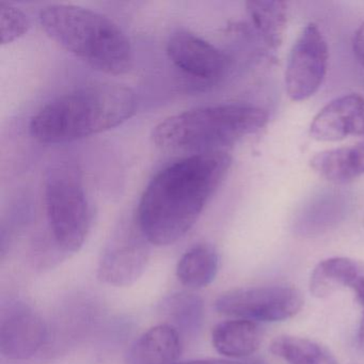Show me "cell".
Masks as SVG:
<instances>
[{"mask_svg": "<svg viewBox=\"0 0 364 364\" xmlns=\"http://www.w3.org/2000/svg\"><path fill=\"white\" fill-rule=\"evenodd\" d=\"M232 165L225 151L201 153L164 168L142 193L137 227L150 244L169 246L186 235Z\"/></svg>", "mask_w": 364, "mask_h": 364, "instance_id": "cell-1", "label": "cell"}, {"mask_svg": "<svg viewBox=\"0 0 364 364\" xmlns=\"http://www.w3.org/2000/svg\"><path fill=\"white\" fill-rule=\"evenodd\" d=\"M137 108L133 89L100 82L59 95L42 106L29 124L40 144H59L90 137L131 119Z\"/></svg>", "mask_w": 364, "mask_h": 364, "instance_id": "cell-2", "label": "cell"}, {"mask_svg": "<svg viewBox=\"0 0 364 364\" xmlns=\"http://www.w3.org/2000/svg\"><path fill=\"white\" fill-rule=\"evenodd\" d=\"M39 21L50 39L93 69L109 75L133 69L131 42L107 16L78 6L50 5L41 10Z\"/></svg>", "mask_w": 364, "mask_h": 364, "instance_id": "cell-3", "label": "cell"}, {"mask_svg": "<svg viewBox=\"0 0 364 364\" xmlns=\"http://www.w3.org/2000/svg\"><path fill=\"white\" fill-rule=\"evenodd\" d=\"M268 114L244 104L204 106L161 121L152 132L157 148L193 154L225 151L266 127Z\"/></svg>", "mask_w": 364, "mask_h": 364, "instance_id": "cell-4", "label": "cell"}, {"mask_svg": "<svg viewBox=\"0 0 364 364\" xmlns=\"http://www.w3.org/2000/svg\"><path fill=\"white\" fill-rule=\"evenodd\" d=\"M44 201L55 246L65 255L77 252L92 221L80 170L67 163L50 167L44 181Z\"/></svg>", "mask_w": 364, "mask_h": 364, "instance_id": "cell-5", "label": "cell"}, {"mask_svg": "<svg viewBox=\"0 0 364 364\" xmlns=\"http://www.w3.org/2000/svg\"><path fill=\"white\" fill-rule=\"evenodd\" d=\"M299 289L287 285L246 287L227 291L217 298L221 314L252 321H283L295 316L304 306Z\"/></svg>", "mask_w": 364, "mask_h": 364, "instance_id": "cell-6", "label": "cell"}, {"mask_svg": "<svg viewBox=\"0 0 364 364\" xmlns=\"http://www.w3.org/2000/svg\"><path fill=\"white\" fill-rule=\"evenodd\" d=\"M329 63L327 41L315 24L306 25L291 48L285 71V89L289 99H310L325 80Z\"/></svg>", "mask_w": 364, "mask_h": 364, "instance_id": "cell-7", "label": "cell"}, {"mask_svg": "<svg viewBox=\"0 0 364 364\" xmlns=\"http://www.w3.org/2000/svg\"><path fill=\"white\" fill-rule=\"evenodd\" d=\"M141 232L121 231L110 240L97 267L100 281L112 287L134 284L146 272L150 257Z\"/></svg>", "mask_w": 364, "mask_h": 364, "instance_id": "cell-8", "label": "cell"}, {"mask_svg": "<svg viewBox=\"0 0 364 364\" xmlns=\"http://www.w3.org/2000/svg\"><path fill=\"white\" fill-rule=\"evenodd\" d=\"M167 55L181 71L201 82H215L230 67L229 57L188 31H176L167 42Z\"/></svg>", "mask_w": 364, "mask_h": 364, "instance_id": "cell-9", "label": "cell"}, {"mask_svg": "<svg viewBox=\"0 0 364 364\" xmlns=\"http://www.w3.org/2000/svg\"><path fill=\"white\" fill-rule=\"evenodd\" d=\"M48 338V328L42 317L23 302L3 309L0 321V351L10 360L33 357Z\"/></svg>", "mask_w": 364, "mask_h": 364, "instance_id": "cell-10", "label": "cell"}, {"mask_svg": "<svg viewBox=\"0 0 364 364\" xmlns=\"http://www.w3.org/2000/svg\"><path fill=\"white\" fill-rule=\"evenodd\" d=\"M310 135L318 141L364 136V97L353 93L328 103L313 119Z\"/></svg>", "mask_w": 364, "mask_h": 364, "instance_id": "cell-11", "label": "cell"}, {"mask_svg": "<svg viewBox=\"0 0 364 364\" xmlns=\"http://www.w3.org/2000/svg\"><path fill=\"white\" fill-rule=\"evenodd\" d=\"M345 287L353 291L364 311L363 261L336 257L315 266L310 278V291L315 297H328Z\"/></svg>", "mask_w": 364, "mask_h": 364, "instance_id": "cell-12", "label": "cell"}, {"mask_svg": "<svg viewBox=\"0 0 364 364\" xmlns=\"http://www.w3.org/2000/svg\"><path fill=\"white\" fill-rule=\"evenodd\" d=\"M182 353L181 333L169 323L151 328L132 345L127 364H173Z\"/></svg>", "mask_w": 364, "mask_h": 364, "instance_id": "cell-13", "label": "cell"}, {"mask_svg": "<svg viewBox=\"0 0 364 364\" xmlns=\"http://www.w3.org/2000/svg\"><path fill=\"white\" fill-rule=\"evenodd\" d=\"M311 167L333 184H347L364 176V141L318 153L311 159Z\"/></svg>", "mask_w": 364, "mask_h": 364, "instance_id": "cell-14", "label": "cell"}, {"mask_svg": "<svg viewBox=\"0 0 364 364\" xmlns=\"http://www.w3.org/2000/svg\"><path fill=\"white\" fill-rule=\"evenodd\" d=\"M213 346L228 358L252 355L262 343V331L255 321L232 319L218 323L213 330Z\"/></svg>", "mask_w": 364, "mask_h": 364, "instance_id": "cell-15", "label": "cell"}, {"mask_svg": "<svg viewBox=\"0 0 364 364\" xmlns=\"http://www.w3.org/2000/svg\"><path fill=\"white\" fill-rule=\"evenodd\" d=\"M219 270V255L210 244L201 242L189 248L178 261L176 276L188 289L208 287L216 278Z\"/></svg>", "mask_w": 364, "mask_h": 364, "instance_id": "cell-16", "label": "cell"}, {"mask_svg": "<svg viewBox=\"0 0 364 364\" xmlns=\"http://www.w3.org/2000/svg\"><path fill=\"white\" fill-rule=\"evenodd\" d=\"M247 12L262 41L276 50L283 42L287 31L289 5L285 1H248Z\"/></svg>", "mask_w": 364, "mask_h": 364, "instance_id": "cell-17", "label": "cell"}, {"mask_svg": "<svg viewBox=\"0 0 364 364\" xmlns=\"http://www.w3.org/2000/svg\"><path fill=\"white\" fill-rule=\"evenodd\" d=\"M161 312L169 321L168 323L180 333L196 336L203 323V300L200 296L187 291L172 294L161 302Z\"/></svg>", "mask_w": 364, "mask_h": 364, "instance_id": "cell-18", "label": "cell"}, {"mask_svg": "<svg viewBox=\"0 0 364 364\" xmlns=\"http://www.w3.org/2000/svg\"><path fill=\"white\" fill-rule=\"evenodd\" d=\"M270 351L289 364H338L325 346L306 338L277 336L270 345Z\"/></svg>", "mask_w": 364, "mask_h": 364, "instance_id": "cell-19", "label": "cell"}, {"mask_svg": "<svg viewBox=\"0 0 364 364\" xmlns=\"http://www.w3.org/2000/svg\"><path fill=\"white\" fill-rule=\"evenodd\" d=\"M1 16V44L12 43L18 38L24 36L29 28L27 16L18 8L10 4L1 3L0 5Z\"/></svg>", "mask_w": 364, "mask_h": 364, "instance_id": "cell-20", "label": "cell"}, {"mask_svg": "<svg viewBox=\"0 0 364 364\" xmlns=\"http://www.w3.org/2000/svg\"><path fill=\"white\" fill-rule=\"evenodd\" d=\"M353 54L359 61L360 65L364 67V23L355 31L353 42Z\"/></svg>", "mask_w": 364, "mask_h": 364, "instance_id": "cell-21", "label": "cell"}, {"mask_svg": "<svg viewBox=\"0 0 364 364\" xmlns=\"http://www.w3.org/2000/svg\"><path fill=\"white\" fill-rule=\"evenodd\" d=\"M173 364H240L237 362L230 361V360L221 359H206V360H193V361L176 362Z\"/></svg>", "mask_w": 364, "mask_h": 364, "instance_id": "cell-22", "label": "cell"}, {"mask_svg": "<svg viewBox=\"0 0 364 364\" xmlns=\"http://www.w3.org/2000/svg\"><path fill=\"white\" fill-rule=\"evenodd\" d=\"M358 342H359L362 350L364 351V321L360 326L359 333H358Z\"/></svg>", "mask_w": 364, "mask_h": 364, "instance_id": "cell-23", "label": "cell"}, {"mask_svg": "<svg viewBox=\"0 0 364 364\" xmlns=\"http://www.w3.org/2000/svg\"><path fill=\"white\" fill-rule=\"evenodd\" d=\"M253 364H261V363H253Z\"/></svg>", "mask_w": 364, "mask_h": 364, "instance_id": "cell-24", "label": "cell"}]
</instances>
